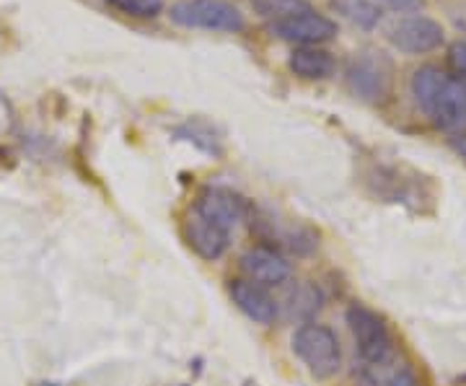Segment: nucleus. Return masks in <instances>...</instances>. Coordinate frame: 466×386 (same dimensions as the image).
Wrapping results in <instances>:
<instances>
[{"label":"nucleus","mask_w":466,"mask_h":386,"mask_svg":"<svg viewBox=\"0 0 466 386\" xmlns=\"http://www.w3.org/2000/svg\"><path fill=\"white\" fill-rule=\"evenodd\" d=\"M177 135H179L182 140H189L192 146H198L200 151L213 153V156L220 153L218 137L213 135V130H210L208 125H200V122H187V125H182V127L177 130Z\"/></svg>","instance_id":"nucleus-18"},{"label":"nucleus","mask_w":466,"mask_h":386,"mask_svg":"<svg viewBox=\"0 0 466 386\" xmlns=\"http://www.w3.org/2000/svg\"><path fill=\"white\" fill-rule=\"evenodd\" d=\"M241 269L259 286H283L290 278V262L272 247H251L241 254Z\"/></svg>","instance_id":"nucleus-11"},{"label":"nucleus","mask_w":466,"mask_h":386,"mask_svg":"<svg viewBox=\"0 0 466 386\" xmlns=\"http://www.w3.org/2000/svg\"><path fill=\"white\" fill-rule=\"evenodd\" d=\"M288 67L303 81H324L334 73V60L329 52L319 50V47H299L290 55Z\"/></svg>","instance_id":"nucleus-14"},{"label":"nucleus","mask_w":466,"mask_h":386,"mask_svg":"<svg viewBox=\"0 0 466 386\" xmlns=\"http://www.w3.org/2000/svg\"><path fill=\"white\" fill-rule=\"evenodd\" d=\"M293 353L317 379H332L342 369V348L329 327L309 321L300 324L293 335Z\"/></svg>","instance_id":"nucleus-4"},{"label":"nucleus","mask_w":466,"mask_h":386,"mask_svg":"<svg viewBox=\"0 0 466 386\" xmlns=\"http://www.w3.org/2000/svg\"><path fill=\"white\" fill-rule=\"evenodd\" d=\"M228 293H231L236 309L247 320L257 321V324H272L278 320V301L267 293L265 286L254 283L249 278H238V280H231Z\"/></svg>","instance_id":"nucleus-10"},{"label":"nucleus","mask_w":466,"mask_h":386,"mask_svg":"<svg viewBox=\"0 0 466 386\" xmlns=\"http://www.w3.org/2000/svg\"><path fill=\"white\" fill-rule=\"evenodd\" d=\"M449 63L456 70V76H461L466 81V39L464 42H453L449 50Z\"/></svg>","instance_id":"nucleus-20"},{"label":"nucleus","mask_w":466,"mask_h":386,"mask_svg":"<svg viewBox=\"0 0 466 386\" xmlns=\"http://www.w3.org/2000/svg\"><path fill=\"white\" fill-rule=\"evenodd\" d=\"M269 32L275 34L278 39L299 45V47H319V45L332 42L337 36V24L329 16L309 8L303 14L269 24Z\"/></svg>","instance_id":"nucleus-6"},{"label":"nucleus","mask_w":466,"mask_h":386,"mask_svg":"<svg viewBox=\"0 0 466 386\" xmlns=\"http://www.w3.org/2000/svg\"><path fill=\"white\" fill-rule=\"evenodd\" d=\"M379 8H389L394 14H415L422 8V0H376Z\"/></svg>","instance_id":"nucleus-21"},{"label":"nucleus","mask_w":466,"mask_h":386,"mask_svg":"<svg viewBox=\"0 0 466 386\" xmlns=\"http://www.w3.org/2000/svg\"><path fill=\"white\" fill-rule=\"evenodd\" d=\"M184 239L198 257L208 259V262H216L228 249L231 234L223 231L213 220L200 216L198 210H189V216L184 220Z\"/></svg>","instance_id":"nucleus-9"},{"label":"nucleus","mask_w":466,"mask_h":386,"mask_svg":"<svg viewBox=\"0 0 466 386\" xmlns=\"http://www.w3.org/2000/svg\"><path fill=\"white\" fill-rule=\"evenodd\" d=\"M257 223H259L262 239L283 247L288 252L309 254L317 249V236L311 234L309 229H303V226H293V223L290 226H280L278 220L272 218H257Z\"/></svg>","instance_id":"nucleus-12"},{"label":"nucleus","mask_w":466,"mask_h":386,"mask_svg":"<svg viewBox=\"0 0 466 386\" xmlns=\"http://www.w3.org/2000/svg\"><path fill=\"white\" fill-rule=\"evenodd\" d=\"M106 3L130 18H156L164 11V0H106Z\"/></svg>","instance_id":"nucleus-19"},{"label":"nucleus","mask_w":466,"mask_h":386,"mask_svg":"<svg viewBox=\"0 0 466 386\" xmlns=\"http://www.w3.org/2000/svg\"><path fill=\"white\" fill-rule=\"evenodd\" d=\"M370 371H373V381L379 386H422L417 371L407 361H400L397 355L391 361H386L379 369Z\"/></svg>","instance_id":"nucleus-16"},{"label":"nucleus","mask_w":466,"mask_h":386,"mask_svg":"<svg viewBox=\"0 0 466 386\" xmlns=\"http://www.w3.org/2000/svg\"><path fill=\"white\" fill-rule=\"evenodd\" d=\"M345 321H348L350 335L355 340V350L366 363V369H379L394 358V340L389 332V324L373 309H368L363 303H352L345 314Z\"/></svg>","instance_id":"nucleus-2"},{"label":"nucleus","mask_w":466,"mask_h":386,"mask_svg":"<svg viewBox=\"0 0 466 386\" xmlns=\"http://www.w3.org/2000/svg\"><path fill=\"white\" fill-rule=\"evenodd\" d=\"M345 84L355 99L383 104L391 96V66L381 52H363L348 63Z\"/></svg>","instance_id":"nucleus-5"},{"label":"nucleus","mask_w":466,"mask_h":386,"mask_svg":"<svg viewBox=\"0 0 466 386\" xmlns=\"http://www.w3.org/2000/svg\"><path fill=\"white\" fill-rule=\"evenodd\" d=\"M309 8H311L309 0H254V11L262 18H267L269 24L303 14Z\"/></svg>","instance_id":"nucleus-17"},{"label":"nucleus","mask_w":466,"mask_h":386,"mask_svg":"<svg viewBox=\"0 0 466 386\" xmlns=\"http://www.w3.org/2000/svg\"><path fill=\"white\" fill-rule=\"evenodd\" d=\"M332 5L337 14H342L358 29L370 32L381 24V8L376 5V0H332Z\"/></svg>","instance_id":"nucleus-15"},{"label":"nucleus","mask_w":466,"mask_h":386,"mask_svg":"<svg viewBox=\"0 0 466 386\" xmlns=\"http://www.w3.org/2000/svg\"><path fill=\"white\" fill-rule=\"evenodd\" d=\"M195 210L208 220H213L216 226H220L228 234L233 229H238V223L247 220V216H249L247 200L241 195H236L233 189H226V187H205L200 198H198Z\"/></svg>","instance_id":"nucleus-8"},{"label":"nucleus","mask_w":466,"mask_h":386,"mask_svg":"<svg viewBox=\"0 0 466 386\" xmlns=\"http://www.w3.org/2000/svg\"><path fill=\"white\" fill-rule=\"evenodd\" d=\"M321 306H324V296L309 280L296 283L288 290V296H285V314H288V320L300 321V324H309V321L317 320Z\"/></svg>","instance_id":"nucleus-13"},{"label":"nucleus","mask_w":466,"mask_h":386,"mask_svg":"<svg viewBox=\"0 0 466 386\" xmlns=\"http://www.w3.org/2000/svg\"><path fill=\"white\" fill-rule=\"evenodd\" d=\"M168 18L184 29L236 34L244 32L247 18L228 0H179L168 8Z\"/></svg>","instance_id":"nucleus-3"},{"label":"nucleus","mask_w":466,"mask_h":386,"mask_svg":"<svg viewBox=\"0 0 466 386\" xmlns=\"http://www.w3.org/2000/svg\"><path fill=\"white\" fill-rule=\"evenodd\" d=\"M410 94L431 125L446 133H466V81L449 76L438 66L417 67L410 78Z\"/></svg>","instance_id":"nucleus-1"},{"label":"nucleus","mask_w":466,"mask_h":386,"mask_svg":"<svg viewBox=\"0 0 466 386\" xmlns=\"http://www.w3.org/2000/svg\"><path fill=\"white\" fill-rule=\"evenodd\" d=\"M451 148L459 153L461 158H466V133H459L451 137Z\"/></svg>","instance_id":"nucleus-22"},{"label":"nucleus","mask_w":466,"mask_h":386,"mask_svg":"<svg viewBox=\"0 0 466 386\" xmlns=\"http://www.w3.org/2000/svg\"><path fill=\"white\" fill-rule=\"evenodd\" d=\"M389 42L404 55H428L443 47V26L428 16H407L389 29Z\"/></svg>","instance_id":"nucleus-7"}]
</instances>
